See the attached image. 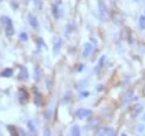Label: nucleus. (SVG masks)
<instances>
[{"label": "nucleus", "mask_w": 145, "mask_h": 136, "mask_svg": "<svg viewBox=\"0 0 145 136\" xmlns=\"http://www.w3.org/2000/svg\"><path fill=\"white\" fill-rule=\"evenodd\" d=\"M1 22L6 25V34L7 36H12L14 34V28H12V22L7 17H1Z\"/></svg>", "instance_id": "obj_1"}, {"label": "nucleus", "mask_w": 145, "mask_h": 136, "mask_svg": "<svg viewBox=\"0 0 145 136\" xmlns=\"http://www.w3.org/2000/svg\"><path fill=\"white\" fill-rule=\"evenodd\" d=\"M99 3V15H100V19L101 21H105L108 18V13H107V8H105V4L103 0H97Z\"/></svg>", "instance_id": "obj_2"}, {"label": "nucleus", "mask_w": 145, "mask_h": 136, "mask_svg": "<svg viewBox=\"0 0 145 136\" xmlns=\"http://www.w3.org/2000/svg\"><path fill=\"white\" fill-rule=\"evenodd\" d=\"M90 116H92V110H89V109H78L75 112V117H78V118H89Z\"/></svg>", "instance_id": "obj_3"}, {"label": "nucleus", "mask_w": 145, "mask_h": 136, "mask_svg": "<svg viewBox=\"0 0 145 136\" xmlns=\"http://www.w3.org/2000/svg\"><path fill=\"white\" fill-rule=\"evenodd\" d=\"M92 51H93V44H92V43H86V44L84 46V52H82V55L85 56V58H88V56L92 54Z\"/></svg>", "instance_id": "obj_4"}, {"label": "nucleus", "mask_w": 145, "mask_h": 136, "mask_svg": "<svg viewBox=\"0 0 145 136\" xmlns=\"http://www.w3.org/2000/svg\"><path fill=\"white\" fill-rule=\"evenodd\" d=\"M18 94H19V99H21V102H22V103H26V102H27V99H29V94L26 92V89L21 88Z\"/></svg>", "instance_id": "obj_5"}, {"label": "nucleus", "mask_w": 145, "mask_h": 136, "mask_svg": "<svg viewBox=\"0 0 145 136\" xmlns=\"http://www.w3.org/2000/svg\"><path fill=\"white\" fill-rule=\"evenodd\" d=\"M34 92H36V95H34V104L40 107V106H42V95L37 89H34Z\"/></svg>", "instance_id": "obj_6"}, {"label": "nucleus", "mask_w": 145, "mask_h": 136, "mask_svg": "<svg viewBox=\"0 0 145 136\" xmlns=\"http://www.w3.org/2000/svg\"><path fill=\"white\" fill-rule=\"evenodd\" d=\"M97 133H100V135H115V131L111 128H107V127H104V128H100L99 131H97Z\"/></svg>", "instance_id": "obj_7"}, {"label": "nucleus", "mask_w": 145, "mask_h": 136, "mask_svg": "<svg viewBox=\"0 0 145 136\" xmlns=\"http://www.w3.org/2000/svg\"><path fill=\"white\" fill-rule=\"evenodd\" d=\"M27 77H29V74H27V69L22 66L21 67V73H19V80H27Z\"/></svg>", "instance_id": "obj_8"}, {"label": "nucleus", "mask_w": 145, "mask_h": 136, "mask_svg": "<svg viewBox=\"0 0 145 136\" xmlns=\"http://www.w3.org/2000/svg\"><path fill=\"white\" fill-rule=\"evenodd\" d=\"M29 24L32 25L33 29H37V28H39V22H37V18H36L34 15H32V14L29 15Z\"/></svg>", "instance_id": "obj_9"}, {"label": "nucleus", "mask_w": 145, "mask_h": 136, "mask_svg": "<svg viewBox=\"0 0 145 136\" xmlns=\"http://www.w3.org/2000/svg\"><path fill=\"white\" fill-rule=\"evenodd\" d=\"M60 47H62V40H60V39H56L55 43H54V54H55V55L60 51Z\"/></svg>", "instance_id": "obj_10"}, {"label": "nucleus", "mask_w": 145, "mask_h": 136, "mask_svg": "<svg viewBox=\"0 0 145 136\" xmlns=\"http://www.w3.org/2000/svg\"><path fill=\"white\" fill-rule=\"evenodd\" d=\"M141 112H142V106H141V104H137V106H136V107L133 109V112H131V116H133V117H137V116H138V114H140Z\"/></svg>", "instance_id": "obj_11"}, {"label": "nucleus", "mask_w": 145, "mask_h": 136, "mask_svg": "<svg viewBox=\"0 0 145 136\" xmlns=\"http://www.w3.org/2000/svg\"><path fill=\"white\" fill-rule=\"evenodd\" d=\"M52 14H54V17H55V18H59V17H60L59 7H57L56 4H54V6H52Z\"/></svg>", "instance_id": "obj_12"}, {"label": "nucleus", "mask_w": 145, "mask_h": 136, "mask_svg": "<svg viewBox=\"0 0 145 136\" xmlns=\"http://www.w3.org/2000/svg\"><path fill=\"white\" fill-rule=\"evenodd\" d=\"M12 76V69H4L1 72V77H11Z\"/></svg>", "instance_id": "obj_13"}, {"label": "nucleus", "mask_w": 145, "mask_h": 136, "mask_svg": "<svg viewBox=\"0 0 145 136\" xmlns=\"http://www.w3.org/2000/svg\"><path fill=\"white\" fill-rule=\"evenodd\" d=\"M71 135H72V136H78V135H80V127H78V125L72 127V129H71Z\"/></svg>", "instance_id": "obj_14"}, {"label": "nucleus", "mask_w": 145, "mask_h": 136, "mask_svg": "<svg viewBox=\"0 0 145 136\" xmlns=\"http://www.w3.org/2000/svg\"><path fill=\"white\" fill-rule=\"evenodd\" d=\"M7 129H8V132H10L11 135H18V132L15 131V127H12V125H8Z\"/></svg>", "instance_id": "obj_15"}, {"label": "nucleus", "mask_w": 145, "mask_h": 136, "mask_svg": "<svg viewBox=\"0 0 145 136\" xmlns=\"http://www.w3.org/2000/svg\"><path fill=\"white\" fill-rule=\"evenodd\" d=\"M138 24H140V28H141V29H145V17H140Z\"/></svg>", "instance_id": "obj_16"}, {"label": "nucleus", "mask_w": 145, "mask_h": 136, "mask_svg": "<svg viewBox=\"0 0 145 136\" xmlns=\"http://www.w3.org/2000/svg\"><path fill=\"white\" fill-rule=\"evenodd\" d=\"M104 62H105V56H101V58H100V61H99V67H96V72H99V69L104 65Z\"/></svg>", "instance_id": "obj_17"}, {"label": "nucleus", "mask_w": 145, "mask_h": 136, "mask_svg": "<svg viewBox=\"0 0 145 136\" xmlns=\"http://www.w3.org/2000/svg\"><path fill=\"white\" fill-rule=\"evenodd\" d=\"M19 39H21L22 41H26V40H27V34H26L25 32H22L21 34H19Z\"/></svg>", "instance_id": "obj_18"}, {"label": "nucleus", "mask_w": 145, "mask_h": 136, "mask_svg": "<svg viewBox=\"0 0 145 136\" xmlns=\"http://www.w3.org/2000/svg\"><path fill=\"white\" fill-rule=\"evenodd\" d=\"M34 77H36V80L40 79V67H39V66L36 67V74H34Z\"/></svg>", "instance_id": "obj_19"}, {"label": "nucleus", "mask_w": 145, "mask_h": 136, "mask_svg": "<svg viewBox=\"0 0 145 136\" xmlns=\"http://www.w3.org/2000/svg\"><path fill=\"white\" fill-rule=\"evenodd\" d=\"M27 125H29V128H30V129H33V131H34V124H33L32 121H29V122H27Z\"/></svg>", "instance_id": "obj_20"}, {"label": "nucleus", "mask_w": 145, "mask_h": 136, "mask_svg": "<svg viewBox=\"0 0 145 136\" xmlns=\"http://www.w3.org/2000/svg\"><path fill=\"white\" fill-rule=\"evenodd\" d=\"M131 95H133V94H131V92H129V94H127V96L125 98V102H127V100H129V98L131 99Z\"/></svg>", "instance_id": "obj_21"}, {"label": "nucleus", "mask_w": 145, "mask_h": 136, "mask_svg": "<svg viewBox=\"0 0 145 136\" xmlns=\"http://www.w3.org/2000/svg\"><path fill=\"white\" fill-rule=\"evenodd\" d=\"M81 96H82V98H88L89 92H88V91H86V92H82V94H81Z\"/></svg>", "instance_id": "obj_22"}, {"label": "nucleus", "mask_w": 145, "mask_h": 136, "mask_svg": "<svg viewBox=\"0 0 145 136\" xmlns=\"http://www.w3.org/2000/svg\"><path fill=\"white\" fill-rule=\"evenodd\" d=\"M137 131H138V132H142V131H144V127H142V125H138Z\"/></svg>", "instance_id": "obj_23"}, {"label": "nucleus", "mask_w": 145, "mask_h": 136, "mask_svg": "<svg viewBox=\"0 0 145 136\" xmlns=\"http://www.w3.org/2000/svg\"><path fill=\"white\" fill-rule=\"evenodd\" d=\"M136 1H140V0H136Z\"/></svg>", "instance_id": "obj_24"}, {"label": "nucleus", "mask_w": 145, "mask_h": 136, "mask_svg": "<svg viewBox=\"0 0 145 136\" xmlns=\"http://www.w3.org/2000/svg\"><path fill=\"white\" fill-rule=\"evenodd\" d=\"M144 120H145V116H144Z\"/></svg>", "instance_id": "obj_25"}]
</instances>
